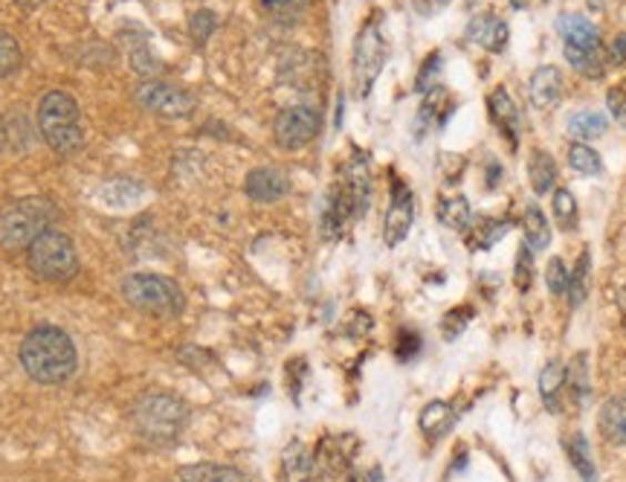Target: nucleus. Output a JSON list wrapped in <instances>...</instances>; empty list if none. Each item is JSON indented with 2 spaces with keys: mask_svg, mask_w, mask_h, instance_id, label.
<instances>
[{
  "mask_svg": "<svg viewBox=\"0 0 626 482\" xmlns=\"http://www.w3.org/2000/svg\"><path fill=\"white\" fill-rule=\"evenodd\" d=\"M21 366L23 372L41 386L64 384L79 370V352L75 343L59 325H36L21 340Z\"/></svg>",
  "mask_w": 626,
  "mask_h": 482,
  "instance_id": "f257e3e1",
  "label": "nucleus"
},
{
  "mask_svg": "<svg viewBox=\"0 0 626 482\" xmlns=\"http://www.w3.org/2000/svg\"><path fill=\"white\" fill-rule=\"evenodd\" d=\"M189 424L186 401L165 390L142 392L131 408V428L149 445H174Z\"/></svg>",
  "mask_w": 626,
  "mask_h": 482,
  "instance_id": "f03ea898",
  "label": "nucleus"
},
{
  "mask_svg": "<svg viewBox=\"0 0 626 482\" xmlns=\"http://www.w3.org/2000/svg\"><path fill=\"white\" fill-rule=\"evenodd\" d=\"M59 221V207L44 195H30L12 201L0 210V248L9 253L27 250L41 233Z\"/></svg>",
  "mask_w": 626,
  "mask_h": 482,
  "instance_id": "7ed1b4c3",
  "label": "nucleus"
},
{
  "mask_svg": "<svg viewBox=\"0 0 626 482\" xmlns=\"http://www.w3.org/2000/svg\"><path fill=\"white\" fill-rule=\"evenodd\" d=\"M38 131L44 137V143L61 158L79 154L84 145L79 102L64 91L44 93L41 106H38Z\"/></svg>",
  "mask_w": 626,
  "mask_h": 482,
  "instance_id": "20e7f679",
  "label": "nucleus"
},
{
  "mask_svg": "<svg viewBox=\"0 0 626 482\" xmlns=\"http://www.w3.org/2000/svg\"><path fill=\"white\" fill-rule=\"evenodd\" d=\"M122 297L131 309L151 317H180L186 309L180 285L163 273H131L122 279Z\"/></svg>",
  "mask_w": 626,
  "mask_h": 482,
  "instance_id": "39448f33",
  "label": "nucleus"
},
{
  "mask_svg": "<svg viewBox=\"0 0 626 482\" xmlns=\"http://www.w3.org/2000/svg\"><path fill=\"white\" fill-rule=\"evenodd\" d=\"M27 262H30V271L38 279L64 285L79 273V250H75L73 239L68 233H61V230L52 227L27 248Z\"/></svg>",
  "mask_w": 626,
  "mask_h": 482,
  "instance_id": "423d86ee",
  "label": "nucleus"
},
{
  "mask_svg": "<svg viewBox=\"0 0 626 482\" xmlns=\"http://www.w3.org/2000/svg\"><path fill=\"white\" fill-rule=\"evenodd\" d=\"M386 36H383V16L374 12L368 21L360 27L357 41H354V59H351V79H354V97L368 99L374 91V82L386 64Z\"/></svg>",
  "mask_w": 626,
  "mask_h": 482,
  "instance_id": "0eeeda50",
  "label": "nucleus"
},
{
  "mask_svg": "<svg viewBox=\"0 0 626 482\" xmlns=\"http://www.w3.org/2000/svg\"><path fill=\"white\" fill-rule=\"evenodd\" d=\"M134 99L142 111L163 117V120H183V117H192L194 108H198V102H194V97L186 88L160 82V79H145L134 91Z\"/></svg>",
  "mask_w": 626,
  "mask_h": 482,
  "instance_id": "6e6552de",
  "label": "nucleus"
},
{
  "mask_svg": "<svg viewBox=\"0 0 626 482\" xmlns=\"http://www.w3.org/2000/svg\"><path fill=\"white\" fill-rule=\"evenodd\" d=\"M322 129V113L313 106H291L284 108L273 122V137L284 151L305 149L320 137Z\"/></svg>",
  "mask_w": 626,
  "mask_h": 482,
  "instance_id": "1a4fd4ad",
  "label": "nucleus"
},
{
  "mask_svg": "<svg viewBox=\"0 0 626 482\" xmlns=\"http://www.w3.org/2000/svg\"><path fill=\"white\" fill-rule=\"evenodd\" d=\"M412 221H415V195L401 178H392V201H388L386 221H383V241L388 248H397L410 235Z\"/></svg>",
  "mask_w": 626,
  "mask_h": 482,
  "instance_id": "9d476101",
  "label": "nucleus"
},
{
  "mask_svg": "<svg viewBox=\"0 0 626 482\" xmlns=\"http://www.w3.org/2000/svg\"><path fill=\"white\" fill-rule=\"evenodd\" d=\"M357 453V439L343 433V436H325L313 453V471L320 476H340L349 471L351 460Z\"/></svg>",
  "mask_w": 626,
  "mask_h": 482,
  "instance_id": "9b49d317",
  "label": "nucleus"
},
{
  "mask_svg": "<svg viewBox=\"0 0 626 482\" xmlns=\"http://www.w3.org/2000/svg\"><path fill=\"white\" fill-rule=\"evenodd\" d=\"M244 192L255 204H276L291 192V181L287 174L276 167H259L253 172H246Z\"/></svg>",
  "mask_w": 626,
  "mask_h": 482,
  "instance_id": "f8f14e48",
  "label": "nucleus"
},
{
  "mask_svg": "<svg viewBox=\"0 0 626 482\" xmlns=\"http://www.w3.org/2000/svg\"><path fill=\"white\" fill-rule=\"evenodd\" d=\"M487 113H491L493 125L499 129V134L505 137L507 143L514 145L516 151V143H519V111H516L514 99H511V93H507L505 88H496V91L487 97Z\"/></svg>",
  "mask_w": 626,
  "mask_h": 482,
  "instance_id": "ddd939ff",
  "label": "nucleus"
},
{
  "mask_svg": "<svg viewBox=\"0 0 626 482\" xmlns=\"http://www.w3.org/2000/svg\"><path fill=\"white\" fill-rule=\"evenodd\" d=\"M531 106L537 111H552L563 97V73L554 64H543L531 76Z\"/></svg>",
  "mask_w": 626,
  "mask_h": 482,
  "instance_id": "4468645a",
  "label": "nucleus"
},
{
  "mask_svg": "<svg viewBox=\"0 0 626 482\" xmlns=\"http://www.w3.org/2000/svg\"><path fill=\"white\" fill-rule=\"evenodd\" d=\"M557 30L563 36V47L574 50H604V38L597 32L595 23L583 16H563L557 21Z\"/></svg>",
  "mask_w": 626,
  "mask_h": 482,
  "instance_id": "2eb2a0df",
  "label": "nucleus"
},
{
  "mask_svg": "<svg viewBox=\"0 0 626 482\" xmlns=\"http://www.w3.org/2000/svg\"><path fill=\"white\" fill-rule=\"evenodd\" d=\"M313 474V453L299 439L287 442L279 462V482H311Z\"/></svg>",
  "mask_w": 626,
  "mask_h": 482,
  "instance_id": "dca6fc26",
  "label": "nucleus"
},
{
  "mask_svg": "<svg viewBox=\"0 0 626 482\" xmlns=\"http://www.w3.org/2000/svg\"><path fill=\"white\" fill-rule=\"evenodd\" d=\"M343 187L349 189L351 201H354L357 219H363L365 212H368V201H372V178H368V167H365V160L360 154L345 169Z\"/></svg>",
  "mask_w": 626,
  "mask_h": 482,
  "instance_id": "f3484780",
  "label": "nucleus"
},
{
  "mask_svg": "<svg viewBox=\"0 0 626 482\" xmlns=\"http://www.w3.org/2000/svg\"><path fill=\"white\" fill-rule=\"evenodd\" d=\"M455 419H458V413L450 408L447 401H430V404L421 410L417 424H421V433H424L430 442H438L441 436H447L450 430H453Z\"/></svg>",
  "mask_w": 626,
  "mask_h": 482,
  "instance_id": "a211bd4d",
  "label": "nucleus"
},
{
  "mask_svg": "<svg viewBox=\"0 0 626 482\" xmlns=\"http://www.w3.org/2000/svg\"><path fill=\"white\" fill-rule=\"evenodd\" d=\"M467 36L491 53H502L507 44V23L499 16H478L467 27Z\"/></svg>",
  "mask_w": 626,
  "mask_h": 482,
  "instance_id": "6ab92c4d",
  "label": "nucleus"
},
{
  "mask_svg": "<svg viewBox=\"0 0 626 482\" xmlns=\"http://www.w3.org/2000/svg\"><path fill=\"white\" fill-rule=\"evenodd\" d=\"M597 428L609 445H626V395H615L604 404Z\"/></svg>",
  "mask_w": 626,
  "mask_h": 482,
  "instance_id": "aec40b11",
  "label": "nucleus"
},
{
  "mask_svg": "<svg viewBox=\"0 0 626 482\" xmlns=\"http://www.w3.org/2000/svg\"><path fill=\"white\" fill-rule=\"evenodd\" d=\"M183 482H250L239 468L218 465V462H194V465H183L178 471Z\"/></svg>",
  "mask_w": 626,
  "mask_h": 482,
  "instance_id": "412c9836",
  "label": "nucleus"
},
{
  "mask_svg": "<svg viewBox=\"0 0 626 482\" xmlns=\"http://www.w3.org/2000/svg\"><path fill=\"white\" fill-rule=\"evenodd\" d=\"M566 129L577 143H589V140H597L609 131V120H606V113L586 108V111H574L568 117Z\"/></svg>",
  "mask_w": 626,
  "mask_h": 482,
  "instance_id": "4be33fe9",
  "label": "nucleus"
},
{
  "mask_svg": "<svg viewBox=\"0 0 626 482\" xmlns=\"http://www.w3.org/2000/svg\"><path fill=\"white\" fill-rule=\"evenodd\" d=\"M522 233H525V244L537 253H543L552 244V227L537 204H528L522 212Z\"/></svg>",
  "mask_w": 626,
  "mask_h": 482,
  "instance_id": "5701e85b",
  "label": "nucleus"
},
{
  "mask_svg": "<svg viewBox=\"0 0 626 482\" xmlns=\"http://www.w3.org/2000/svg\"><path fill=\"white\" fill-rule=\"evenodd\" d=\"M528 178L537 195H548L557 183V163L545 149H534L528 158Z\"/></svg>",
  "mask_w": 626,
  "mask_h": 482,
  "instance_id": "b1692460",
  "label": "nucleus"
},
{
  "mask_svg": "<svg viewBox=\"0 0 626 482\" xmlns=\"http://www.w3.org/2000/svg\"><path fill=\"white\" fill-rule=\"evenodd\" d=\"M563 390H566V366L559 361L545 363L543 372H539V395H543V404L552 410V413L559 410Z\"/></svg>",
  "mask_w": 626,
  "mask_h": 482,
  "instance_id": "393cba45",
  "label": "nucleus"
},
{
  "mask_svg": "<svg viewBox=\"0 0 626 482\" xmlns=\"http://www.w3.org/2000/svg\"><path fill=\"white\" fill-rule=\"evenodd\" d=\"M311 0H259V9L273 23H282V27H293L305 18Z\"/></svg>",
  "mask_w": 626,
  "mask_h": 482,
  "instance_id": "a878e982",
  "label": "nucleus"
},
{
  "mask_svg": "<svg viewBox=\"0 0 626 482\" xmlns=\"http://www.w3.org/2000/svg\"><path fill=\"white\" fill-rule=\"evenodd\" d=\"M563 445H566L568 462H572L574 471L580 474V480L583 482H597V468H595V460H592L589 442H586V436H583V433H572V436H568Z\"/></svg>",
  "mask_w": 626,
  "mask_h": 482,
  "instance_id": "bb28decb",
  "label": "nucleus"
},
{
  "mask_svg": "<svg viewBox=\"0 0 626 482\" xmlns=\"http://www.w3.org/2000/svg\"><path fill=\"white\" fill-rule=\"evenodd\" d=\"M470 233V248L476 250H491L496 241H502V235L511 230V221H496V219H478V221H470L467 227Z\"/></svg>",
  "mask_w": 626,
  "mask_h": 482,
  "instance_id": "cd10ccee",
  "label": "nucleus"
},
{
  "mask_svg": "<svg viewBox=\"0 0 626 482\" xmlns=\"http://www.w3.org/2000/svg\"><path fill=\"white\" fill-rule=\"evenodd\" d=\"M438 221L450 230H467L470 221H473V212H470L467 198L464 195H447L438 201Z\"/></svg>",
  "mask_w": 626,
  "mask_h": 482,
  "instance_id": "c85d7f7f",
  "label": "nucleus"
},
{
  "mask_svg": "<svg viewBox=\"0 0 626 482\" xmlns=\"http://www.w3.org/2000/svg\"><path fill=\"white\" fill-rule=\"evenodd\" d=\"M566 61L586 79H600L606 70V47L604 50H574V47H566Z\"/></svg>",
  "mask_w": 626,
  "mask_h": 482,
  "instance_id": "c756f323",
  "label": "nucleus"
},
{
  "mask_svg": "<svg viewBox=\"0 0 626 482\" xmlns=\"http://www.w3.org/2000/svg\"><path fill=\"white\" fill-rule=\"evenodd\" d=\"M589 279H592V257L589 250H583L577 264H574L572 279H568V302H572V309L583 305V300L589 297Z\"/></svg>",
  "mask_w": 626,
  "mask_h": 482,
  "instance_id": "7c9ffc66",
  "label": "nucleus"
},
{
  "mask_svg": "<svg viewBox=\"0 0 626 482\" xmlns=\"http://www.w3.org/2000/svg\"><path fill=\"white\" fill-rule=\"evenodd\" d=\"M568 167L577 174H583V178H597V174L604 172V160H600V154L592 145L574 143L568 149Z\"/></svg>",
  "mask_w": 626,
  "mask_h": 482,
  "instance_id": "2f4dec72",
  "label": "nucleus"
},
{
  "mask_svg": "<svg viewBox=\"0 0 626 482\" xmlns=\"http://www.w3.org/2000/svg\"><path fill=\"white\" fill-rule=\"evenodd\" d=\"M566 386L572 392L574 404H583L589 399V370H586V354H577L572 366L566 370Z\"/></svg>",
  "mask_w": 626,
  "mask_h": 482,
  "instance_id": "473e14b6",
  "label": "nucleus"
},
{
  "mask_svg": "<svg viewBox=\"0 0 626 482\" xmlns=\"http://www.w3.org/2000/svg\"><path fill=\"white\" fill-rule=\"evenodd\" d=\"M554 219L563 230H574L577 227V201H574L572 189H557L552 201Z\"/></svg>",
  "mask_w": 626,
  "mask_h": 482,
  "instance_id": "72a5a7b5",
  "label": "nucleus"
},
{
  "mask_svg": "<svg viewBox=\"0 0 626 482\" xmlns=\"http://www.w3.org/2000/svg\"><path fill=\"white\" fill-rule=\"evenodd\" d=\"M21 44L16 36H9L7 30H0V79L16 73L21 68Z\"/></svg>",
  "mask_w": 626,
  "mask_h": 482,
  "instance_id": "f704fd0d",
  "label": "nucleus"
},
{
  "mask_svg": "<svg viewBox=\"0 0 626 482\" xmlns=\"http://www.w3.org/2000/svg\"><path fill=\"white\" fill-rule=\"evenodd\" d=\"M218 27V18L212 9H198L192 18H189V36H192V41L198 47H203L212 38V32H215Z\"/></svg>",
  "mask_w": 626,
  "mask_h": 482,
  "instance_id": "c9c22d12",
  "label": "nucleus"
},
{
  "mask_svg": "<svg viewBox=\"0 0 626 482\" xmlns=\"http://www.w3.org/2000/svg\"><path fill=\"white\" fill-rule=\"evenodd\" d=\"M568 279H572V271H568V264L559 257H554L552 262L545 264V285H548L552 297L568 294Z\"/></svg>",
  "mask_w": 626,
  "mask_h": 482,
  "instance_id": "e433bc0d",
  "label": "nucleus"
},
{
  "mask_svg": "<svg viewBox=\"0 0 626 482\" xmlns=\"http://www.w3.org/2000/svg\"><path fill=\"white\" fill-rule=\"evenodd\" d=\"M514 282H516V288H519L522 294H528L531 282H534V250H531L528 244H522L519 253H516Z\"/></svg>",
  "mask_w": 626,
  "mask_h": 482,
  "instance_id": "4c0bfd02",
  "label": "nucleus"
},
{
  "mask_svg": "<svg viewBox=\"0 0 626 482\" xmlns=\"http://www.w3.org/2000/svg\"><path fill=\"white\" fill-rule=\"evenodd\" d=\"M470 320H473V309H470V305H458V309L444 314V320H441V332H444V338L447 340H455L464 329H467Z\"/></svg>",
  "mask_w": 626,
  "mask_h": 482,
  "instance_id": "58836bf2",
  "label": "nucleus"
},
{
  "mask_svg": "<svg viewBox=\"0 0 626 482\" xmlns=\"http://www.w3.org/2000/svg\"><path fill=\"white\" fill-rule=\"evenodd\" d=\"M438 76H441V53L435 50V53H430V59L421 64V70H417V82H415V88L421 93H430L433 88H438Z\"/></svg>",
  "mask_w": 626,
  "mask_h": 482,
  "instance_id": "ea45409f",
  "label": "nucleus"
},
{
  "mask_svg": "<svg viewBox=\"0 0 626 482\" xmlns=\"http://www.w3.org/2000/svg\"><path fill=\"white\" fill-rule=\"evenodd\" d=\"M417 352H421V334L410 332V329H403V332H397V343H395V358L397 361H412V358H417Z\"/></svg>",
  "mask_w": 626,
  "mask_h": 482,
  "instance_id": "a19ab883",
  "label": "nucleus"
},
{
  "mask_svg": "<svg viewBox=\"0 0 626 482\" xmlns=\"http://www.w3.org/2000/svg\"><path fill=\"white\" fill-rule=\"evenodd\" d=\"M606 108H609L612 117H615V120H618L626 129V91L624 88H609V91H606Z\"/></svg>",
  "mask_w": 626,
  "mask_h": 482,
  "instance_id": "79ce46f5",
  "label": "nucleus"
},
{
  "mask_svg": "<svg viewBox=\"0 0 626 482\" xmlns=\"http://www.w3.org/2000/svg\"><path fill=\"white\" fill-rule=\"evenodd\" d=\"M609 61H612V64H624V61H626V32L612 41Z\"/></svg>",
  "mask_w": 626,
  "mask_h": 482,
  "instance_id": "37998d69",
  "label": "nucleus"
},
{
  "mask_svg": "<svg viewBox=\"0 0 626 482\" xmlns=\"http://www.w3.org/2000/svg\"><path fill=\"white\" fill-rule=\"evenodd\" d=\"M349 482H381V471H351Z\"/></svg>",
  "mask_w": 626,
  "mask_h": 482,
  "instance_id": "c03bdc74",
  "label": "nucleus"
},
{
  "mask_svg": "<svg viewBox=\"0 0 626 482\" xmlns=\"http://www.w3.org/2000/svg\"><path fill=\"white\" fill-rule=\"evenodd\" d=\"M16 3L21 9H38V7H44V3H50V0H16Z\"/></svg>",
  "mask_w": 626,
  "mask_h": 482,
  "instance_id": "a18cd8bd",
  "label": "nucleus"
},
{
  "mask_svg": "<svg viewBox=\"0 0 626 482\" xmlns=\"http://www.w3.org/2000/svg\"><path fill=\"white\" fill-rule=\"evenodd\" d=\"M618 302H620V311H624V320H626V285H624V288H620Z\"/></svg>",
  "mask_w": 626,
  "mask_h": 482,
  "instance_id": "49530a36",
  "label": "nucleus"
},
{
  "mask_svg": "<svg viewBox=\"0 0 626 482\" xmlns=\"http://www.w3.org/2000/svg\"><path fill=\"white\" fill-rule=\"evenodd\" d=\"M511 3H514L516 9H525V3H528V0H511Z\"/></svg>",
  "mask_w": 626,
  "mask_h": 482,
  "instance_id": "de8ad7c7",
  "label": "nucleus"
}]
</instances>
